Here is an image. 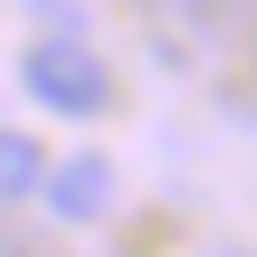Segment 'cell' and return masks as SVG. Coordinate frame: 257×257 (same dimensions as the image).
<instances>
[{
    "label": "cell",
    "mask_w": 257,
    "mask_h": 257,
    "mask_svg": "<svg viewBox=\"0 0 257 257\" xmlns=\"http://www.w3.org/2000/svg\"><path fill=\"white\" fill-rule=\"evenodd\" d=\"M248 10H257V0H248Z\"/></svg>",
    "instance_id": "5b68a950"
},
{
    "label": "cell",
    "mask_w": 257,
    "mask_h": 257,
    "mask_svg": "<svg viewBox=\"0 0 257 257\" xmlns=\"http://www.w3.org/2000/svg\"><path fill=\"white\" fill-rule=\"evenodd\" d=\"M134 10H143L162 38H200V29H219V10H229V0H134Z\"/></svg>",
    "instance_id": "277c9868"
},
{
    "label": "cell",
    "mask_w": 257,
    "mask_h": 257,
    "mask_svg": "<svg viewBox=\"0 0 257 257\" xmlns=\"http://www.w3.org/2000/svg\"><path fill=\"white\" fill-rule=\"evenodd\" d=\"M38 181H48V153H38L29 134H10V124H0V200H29Z\"/></svg>",
    "instance_id": "3957f363"
},
{
    "label": "cell",
    "mask_w": 257,
    "mask_h": 257,
    "mask_svg": "<svg viewBox=\"0 0 257 257\" xmlns=\"http://www.w3.org/2000/svg\"><path fill=\"white\" fill-rule=\"evenodd\" d=\"M38 200H48L57 219H76V229H86V219H105V210H114V162H105V153H67V162H48Z\"/></svg>",
    "instance_id": "7a4b0ae2"
},
{
    "label": "cell",
    "mask_w": 257,
    "mask_h": 257,
    "mask_svg": "<svg viewBox=\"0 0 257 257\" xmlns=\"http://www.w3.org/2000/svg\"><path fill=\"white\" fill-rule=\"evenodd\" d=\"M19 86H29V105H48V114H105L114 105V76H105V57L76 38V29H48V38H29L19 48Z\"/></svg>",
    "instance_id": "6da1fadb"
}]
</instances>
